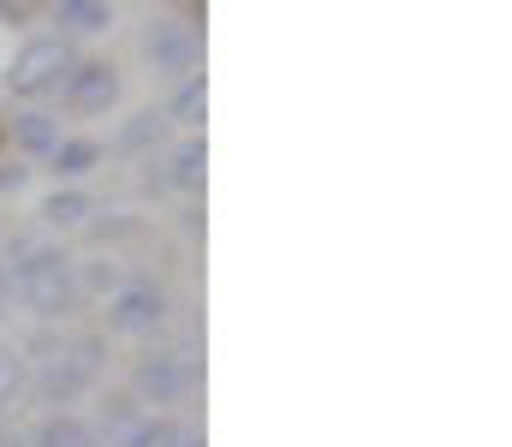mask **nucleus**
Wrapping results in <instances>:
<instances>
[{
    "mask_svg": "<svg viewBox=\"0 0 512 447\" xmlns=\"http://www.w3.org/2000/svg\"><path fill=\"white\" fill-rule=\"evenodd\" d=\"M149 60H155L161 72H191V66H197V36H191L185 24H155V30H149Z\"/></svg>",
    "mask_w": 512,
    "mask_h": 447,
    "instance_id": "obj_7",
    "label": "nucleus"
},
{
    "mask_svg": "<svg viewBox=\"0 0 512 447\" xmlns=\"http://www.w3.org/2000/svg\"><path fill=\"white\" fill-rule=\"evenodd\" d=\"M0 447H24V442H12V436H0Z\"/></svg>",
    "mask_w": 512,
    "mask_h": 447,
    "instance_id": "obj_20",
    "label": "nucleus"
},
{
    "mask_svg": "<svg viewBox=\"0 0 512 447\" xmlns=\"http://www.w3.org/2000/svg\"><path fill=\"white\" fill-rule=\"evenodd\" d=\"M60 24L66 30H108L114 24V6H102V0H60Z\"/></svg>",
    "mask_w": 512,
    "mask_h": 447,
    "instance_id": "obj_11",
    "label": "nucleus"
},
{
    "mask_svg": "<svg viewBox=\"0 0 512 447\" xmlns=\"http://www.w3.org/2000/svg\"><path fill=\"white\" fill-rule=\"evenodd\" d=\"M36 447H96V436L78 424V418H66V412H54L42 430H36Z\"/></svg>",
    "mask_w": 512,
    "mask_h": 447,
    "instance_id": "obj_12",
    "label": "nucleus"
},
{
    "mask_svg": "<svg viewBox=\"0 0 512 447\" xmlns=\"http://www.w3.org/2000/svg\"><path fill=\"white\" fill-rule=\"evenodd\" d=\"M96 370H102V340H96V334H78V340H72V346L42 370V382H36V388H42V400H48V406H72V400L96 382Z\"/></svg>",
    "mask_w": 512,
    "mask_h": 447,
    "instance_id": "obj_3",
    "label": "nucleus"
},
{
    "mask_svg": "<svg viewBox=\"0 0 512 447\" xmlns=\"http://www.w3.org/2000/svg\"><path fill=\"white\" fill-rule=\"evenodd\" d=\"M90 215V197L84 191H54L48 203H42V221L48 227H72V221H84Z\"/></svg>",
    "mask_w": 512,
    "mask_h": 447,
    "instance_id": "obj_14",
    "label": "nucleus"
},
{
    "mask_svg": "<svg viewBox=\"0 0 512 447\" xmlns=\"http://www.w3.org/2000/svg\"><path fill=\"white\" fill-rule=\"evenodd\" d=\"M131 382H137V394H143V400H155V406H173V400L191 388V364H185L179 352H149V358H137Z\"/></svg>",
    "mask_w": 512,
    "mask_h": 447,
    "instance_id": "obj_5",
    "label": "nucleus"
},
{
    "mask_svg": "<svg viewBox=\"0 0 512 447\" xmlns=\"http://www.w3.org/2000/svg\"><path fill=\"white\" fill-rule=\"evenodd\" d=\"M179 447H203V436H179Z\"/></svg>",
    "mask_w": 512,
    "mask_h": 447,
    "instance_id": "obj_19",
    "label": "nucleus"
},
{
    "mask_svg": "<svg viewBox=\"0 0 512 447\" xmlns=\"http://www.w3.org/2000/svg\"><path fill=\"white\" fill-rule=\"evenodd\" d=\"M0 298H6V275H0Z\"/></svg>",
    "mask_w": 512,
    "mask_h": 447,
    "instance_id": "obj_22",
    "label": "nucleus"
},
{
    "mask_svg": "<svg viewBox=\"0 0 512 447\" xmlns=\"http://www.w3.org/2000/svg\"><path fill=\"white\" fill-rule=\"evenodd\" d=\"M120 102V72L108 60H78L66 78V108L72 114H108Z\"/></svg>",
    "mask_w": 512,
    "mask_h": 447,
    "instance_id": "obj_4",
    "label": "nucleus"
},
{
    "mask_svg": "<svg viewBox=\"0 0 512 447\" xmlns=\"http://www.w3.org/2000/svg\"><path fill=\"white\" fill-rule=\"evenodd\" d=\"M12 293L24 298L36 316H60L72 304V269L60 251H30L18 269H12Z\"/></svg>",
    "mask_w": 512,
    "mask_h": 447,
    "instance_id": "obj_2",
    "label": "nucleus"
},
{
    "mask_svg": "<svg viewBox=\"0 0 512 447\" xmlns=\"http://www.w3.org/2000/svg\"><path fill=\"white\" fill-rule=\"evenodd\" d=\"M24 179H30V167H0V191H24Z\"/></svg>",
    "mask_w": 512,
    "mask_h": 447,
    "instance_id": "obj_18",
    "label": "nucleus"
},
{
    "mask_svg": "<svg viewBox=\"0 0 512 447\" xmlns=\"http://www.w3.org/2000/svg\"><path fill=\"white\" fill-rule=\"evenodd\" d=\"M18 394H24V358L12 346H0V412H12Z\"/></svg>",
    "mask_w": 512,
    "mask_h": 447,
    "instance_id": "obj_15",
    "label": "nucleus"
},
{
    "mask_svg": "<svg viewBox=\"0 0 512 447\" xmlns=\"http://www.w3.org/2000/svg\"><path fill=\"white\" fill-rule=\"evenodd\" d=\"M203 173H209V149H203V138H191V144L173 155V173H167V179H173L179 191H203Z\"/></svg>",
    "mask_w": 512,
    "mask_h": 447,
    "instance_id": "obj_10",
    "label": "nucleus"
},
{
    "mask_svg": "<svg viewBox=\"0 0 512 447\" xmlns=\"http://www.w3.org/2000/svg\"><path fill=\"white\" fill-rule=\"evenodd\" d=\"M6 138L24 149V155H54V149H60V126H54L48 114H18V120L6 126Z\"/></svg>",
    "mask_w": 512,
    "mask_h": 447,
    "instance_id": "obj_8",
    "label": "nucleus"
},
{
    "mask_svg": "<svg viewBox=\"0 0 512 447\" xmlns=\"http://www.w3.org/2000/svg\"><path fill=\"white\" fill-rule=\"evenodd\" d=\"M0 144H6V120H0Z\"/></svg>",
    "mask_w": 512,
    "mask_h": 447,
    "instance_id": "obj_21",
    "label": "nucleus"
},
{
    "mask_svg": "<svg viewBox=\"0 0 512 447\" xmlns=\"http://www.w3.org/2000/svg\"><path fill=\"white\" fill-rule=\"evenodd\" d=\"M161 322H167V298L155 293V287H126V293L108 304V328H114V334H137V340H143V334H155Z\"/></svg>",
    "mask_w": 512,
    "mask_h": 447,
    "instance_id": "obj_6",
    "label": "nucleus"
},
{
    "mask_svg": "<svg viewBox=\"0 0 512 447\" xmlns=\"http://www.w3.org/2000/svg\"><path fill=\"white\" fill-rule=\"evenodd\" d=\"M155 132H161V120H155V114H137V120H131L126 132H120V144H126V149H137V144H149Z\"/></svg>",
    "mask_w": 512,
    "mask_h": 447,
    "instance_id": "obj_17",
    "label": "nucleus"
},
{
    "mask_svg": "<svg viewBox=\"0 0 512 447\" xmlns=\"http://www.w3.org/2000/svg\"><path fill=\"white\" fill-rule=\"evenodd\" d=\"M203 114H209V84H203V72H191V78L179 84V96H173L167 120H173V126H185V132H197V126H203Z\"/></svg>",
    "mask_w": 512,
    "mask_h": 447,
    "instance_id": "obj_9",
    "label": "nucleus"
},
{
    "mask_svg": "<svg viewBox=\"0 0 512 447\" xmlns=\"http://www.w3.org/2000/svg\"><path fill=\"white\" fill-rule=\"evenodd\" d=\"M102 161V144H90V138H72V144L54 149V173L60 179H78V173H90Z\"/></svg>",
    "mask_w": 512,
    "mask_h": 447,
    "instance_id": "obj_13",
    "label": "nucleus"
},
{
    "mask_svg": "<svg viewBox=\"0 0 512 447\" xmlns=\"http://www.w3.org/2000/svg\"><path fill=\"white\" fill-rule=\"evenodd\" d=\"M120 447H179V430H173L167 418H149V424H137Z\"/></svg>",
    "mask_w": 512,
    "mask_h": 447,
    "instance_id": "obj_16",
    "label": "nucleus"
},
{
    "mask_svg": "<svg viewBox=\"0 0 512 447\" xmlns=\"http://www.w3.org/2000/svg\"><path fill=\"white\" fill-rule=\"evenodd\" d=\"M72 66H78V54H72L66 36H36L12 54L6 90L12 96H48V90H60V78H72Z\"/></svg>",
    "mask_w": 512,
    "mask_h": 447,
    "instance_id": "obj_1",
    "label": "nucleus"
}]
</instances>
